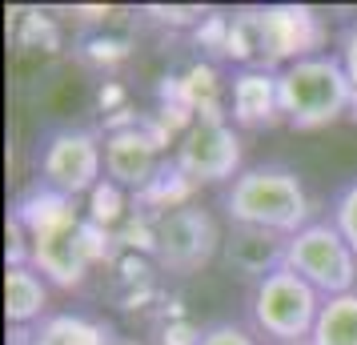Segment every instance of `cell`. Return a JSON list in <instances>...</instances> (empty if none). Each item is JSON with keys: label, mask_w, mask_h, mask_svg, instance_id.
I'll list each match as a JSON object with an SVG mask.
<instances>
[{"label": "cell", "mask_w": 357, "mask_h": 345, "mask_svg": "<svg viewBox=\"0 0 357 345\" xmlns=\"http://www.w3.org/2000/svg\"><path fill=\"white\" fill-rule=\"evenodd\" d=\"M221 209L229 225L281 233L293 237L313 221V201L305 193V181L285 164H253L233 185L221 189Z\"/></svg>", "instance_id": "1"}, {"label": "cell", "mask_w": 357, "mask_h": 345, "mask_svg": "<svg viewBox=\"0 0 357 345\" xmlns=\"http://www.w3.org/2000/svg\"><path fill=\"white\" fill-rule=\"evenodd\" d=\"M277 84H281V116L297 132L329 129L354 113V89L333 49L285 65L277 72Z\"/></svg>", "instance_id": "2"}, {"label": "cell", "mask_w": 357, "mask_h": 345, "mask_svg": "<svg viewBox=\"0 0 357 345\" xmlns=\"http://www.w3.org/2000/svg\"><path fill=\"white\" fill-rule=\"evenodd\" d=\"M321 301L325 297L309 281H301L289 265H281V269L249 285L245 317H249V329L265 345H309Z\"/></svg>", "instance_id": "3"}, {"label": "cell", "mask_w": 357, "mask_h": 345, "mask_svg": "<svg viewBox=\"0 0 357 345\" xmlns=\"http://www.w3.org/2000/svg\"><path fill=\"white\" fill-rule=\"evenodd\" d=\"M36 181L65 197L93 193L105 181V137L81 125H52L36 145Z\"/></svg>", "instance_id": "4"}, {"label": "cell", "mask_w": 357, "mask_h": 345, "mask_svg": "<svg viewBox=\"0 0 357 345\" xmlns=\"http://www.w3.org/2000/svg\"><path fill=\"white\" fill-rule=\"evenodd\" d=\"M285 265L321 297H341L357 289V253L329 217L325 221L313 217L305 229L293 233L285 245Z\"/></svg>", "instance_id": "5"}, {"label": "cell", "mask_w": 357, "mask_h": 345, "mask_svg": "<svg viewBox=\"0 0 357 345\" xmlns=\"http://www.w3.org/2000/svg\"><path fill=\"white\" fill-rule=\"evenodd\" d=\"M241 161H245L241 132L217 113L197 116L193 125L181 132L177 148H173V164L193 189H201V185H233L245 173Z\"/></svg>", "instance_id": "6"}, {"label": "cell", "mask_w": 357, "mask_h": 345, "mask_svg": "<svg viewBox=\"0 0 357 345\" xmlns=\"http://www.w3.org/2000/svg\"><path fill=\"white\" fill-rule=\"evenodd\" d=\"M221 241H225V233L217 229L213 213L189 201L181 209L157 213L149 249H153V261L161 269L177 273V277H193L221 253Z\"/></svg>", "instance_id": "7"}, {"label": "cell", "mask_w": 357, "mask_h": 345, "mask_svg": "<svg viewBox=\"0 0 357 345\" xmlns=\"http://www.w3.org/2000/svg\"><path fill=\"white\" fill-rule=\"evenodd\" d=\"M161 148H165V137L145 121L109 129L105 132V181L116 185L121 193L141 197L165 169Z\"/></svg>", "instance_id": "8"}, {"label": "cell", "mask_w": 357, "mask_h": 345, "mask_svg": "<svg viewBox=\"0 0 357 345\" xmlns=\"http://www.w3.org/2000/svg\"><path fill=\"white\" fill-rule=\"evenodd\" d=\"M261 17V61L269 68H285L301 56L325 52V29L317 13L305 4H265Z\"/></svg>", "instance_id": "9"}, {"label": "cell", "mask_w": 357, "mask_h": 345, "mask_svg": "<svg viewBox=\"0 0 357 345\" xmlns=\"http://www.w3.org/2000/svg\"><path fill=\"white\" fill-rule=\"evenodd\" d=\"M100 229L93 221H81L77 229L45 237V241H29V265H33L40 277L56 285V289H77L89 273V265L100 249Z\"/></svg>", "instance_id": "10"}, {"label": "cell", "mask_w": 357, "mask_h": 345, "mask_svg": "<svg viewBox=\"0 0 357 345\" xmlns=\"http://www.w3.org/2000/svg\"><path fill=\"white\" fill-rule=\"evenodd\" d=\"M281 68L245 65L229 77V125L233 129H269L281 116Z\"/></svg>", "instance_id": "11"}, {"label": "cell", "mask_w": 357, "mask_h": 345, "mask_svg": "<svg viewBox=\"0 0 357 345\" xmlns=\"http://www.w3.org/2000/svg\"><path fill=\"white\" fill-rule=\"evenodd\" d=\"M8 221L20 225L29 241H45V237H56V233L77 229V225H81V213H77V201H73V197L49 189L45 181H33L17 197Z\"/></svg>", "instance_id": "12"}, {"label": "cell", "mask_w": 357, "mask_h": 345, "mask_svg": "<svg viewBox=\"0 0 357 345\" xmlns=\"http://www.w3.org/2000/svg\"><path fill=\"white\" fill-rule=\"evenodd\" d=\"M285 245L289 237L265 229H249V225H229L225 241H221V257H225L229 273H237L241 281H261L265 273H273L285 265Z\"/></svg>", "instance_id": "13"}, {"label": "cell", "mask_w": 357, "mask_h": 345, "mask_svg": "<svg viewBox=\"0 0 357 345\" xmlns=\"http://www.w3.org/2000/svg\"><path fill=\"white\" fill-rule=\"evenodd\" d=\"M52 285L33 265H8L4 269V321L13 329H36L49 317Z\"/></svg>", "instance_id": "14"}, {"label": "cell", "mask_w": 357, "mask_h": 345, "mask_svg": "<svg viewBox=\"0 0 357 345\" xmlns=\"http://www.w3.org/2000/svg\"><path fill=\"white\" fill-rule=\"evenodd\" d=\"M113 329L84 313H49L33 329V345H113Z\"/></svg>", "instance_id": "15"}, {"label": "cell", "mask_w": 357, "mask_h": 345, "mask_svg": "<svg viewBox=\"0 0 357 345\" xmlns=\"http://www.w3.org/2000/svg\"><path fill=\"white\" fill-rule=\"evenodd\" d=\"M309 345H357V289L325 297Z\"/></svg>", "instance_id": "16"}, {"label": "cell", "mask_w": 357, "mask_h": 345, "mask_svg": "<svg viewBox=\"0 0 357 345\" xmlns=\"http://www.w3.org/2000/svg\"><path fill=\"white\" fill-rule=\"evenodd\" d=\"M329 221L337 225V233L349 241V249L357 253V177L333 193V201H329Z\"/></svg>", "instance_id": "17"}, {"label": "cell", "mask_w": 357, "mask_h": 345, "mask_svg": "<svg viewBox=\"0 0 357 345\" xmlns=\"http://www.w3.org/2000/svg\"><path fill=\"white\" fill-rule=\"evenodd\" d=\"M193 345H265V342L241 321H213V325L197 329Z\"/></svg>", "instance_id": "18"}, {"label": "cell", "mask_w": 357, "mask_h": 345, "mask_svg": "<svg viewBox=\"0 0 357 345\" xmlns=\"http://www.w3.org/2000/svg\"><path fill=\"white\" fill-rule=\"evenodd\" d=\"M333 52H337L341 68H345V77H349V89H354V113H349V116L357 121V20H349V24L337 33Z\"/></svg>", "instance_id": "19"}, {"label": "cell", "mask_w": 357, "mask_h": 345, "mask_svg": "<svg viewBox=\"0 0 357 345\" xmlns=\"http://www.w3.org/2000/svg\"><path fill=\"white\" fill-rule=\"evenodd\" d=\"M113 345H137V342H121V337H116V342Z\"/></svg>", "instance_id": "20"}]
</instances>
